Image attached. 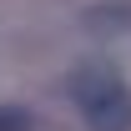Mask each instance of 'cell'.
<instances>
[{
    "instance_id": "6da1fadb",
    "label": "cell",
    "mask_w": 131,
    "mask_h": 131,
    "mask_svg": "<svg viewBox=\"0 0 131 131\" xmlns=\"http://www.w3.org/2000/svg\"><path fill=\"white\" fill-rule=\"evenodd\" d=\"M71 96L91 131H131V91L111 66H81L71 76Z\"/></svg>"
},
{
    "instance_id": "7a4b0ae2",
    "label": "cell",
    "mask_w": 131,
    "mask_h": 131,
    "mask_svg": "<svg viewBox=\"0 0 131 131\" xmlns=\"http://www.w3.org/2000/svg\"><path fill=\"white\" fill-rule=\"evenodd\" d=\"M0 131H35L25 106H0Z\"/></svg>"
}]
</instances>
